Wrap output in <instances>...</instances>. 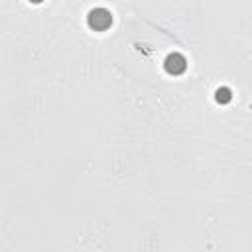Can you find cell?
Returning <instances> with one entry per match:
<instances>
[{
  "label": "cell",
  "mask_w": 252,
  "mask_h": 252,
  "mask_svg": "<svg viewBox=\"0 0 252 252\" xmlns=\"http://www.w3.org/2000/svg\"><path fill=\"white\" fill-rule=\"evenodd\" d=\"M187 67V61L181 53H169L167 59H165V71L169 75H181Z\"/></svg>",
  "instance_id": "obj_2"
},
{
  "label": "cell",
  "mask_w": 252,
  "mask_h": 252,
  "mask_svg": "<svg viewBox=\"0 0 252 252\" xmlns=\"http://www.w3.org/2000/svg\"><path fill=\"white\" fill-rule=\"evenodd\" d=\"M87 24H89V28L94 30V32H104V30H108L110 24H112V14H110L106 8H94V10H91L89 16H87Z\"/></svg>",
  "instance_id": "obj_1"
},
{
  "label": "cell",
  "mask_w": 252,
  "mask_h": 252,
  "mask_svg": "<svg viewBox=\"0 0 252 252\" xmlns=\"http://www.w3.org/2000/svg\"><path fill=\"white\" fill-rule=\"evenodd\" d=\"M30 2H33V4H39V2H43V0H30Z\"/></svg>",
  "instance_id": "obj_4"
},
{
  "label": "cell",
  "mask_w": 252,
  "mask_h": 252,
  "mask_svg": "<svg viewBox=\"0 0 252 252\" xmlns=\"http://www.w3.org/2000/svg\"><path fill=\"white\" fill-rule=\"evenodd\" d=\"M215 98H217L219 102H228V100H230L232 96H230V91H228V89H219V91H217V96H215Z\"/></svg>",
  "instance_id": "obj_3"
}]
</instances>
